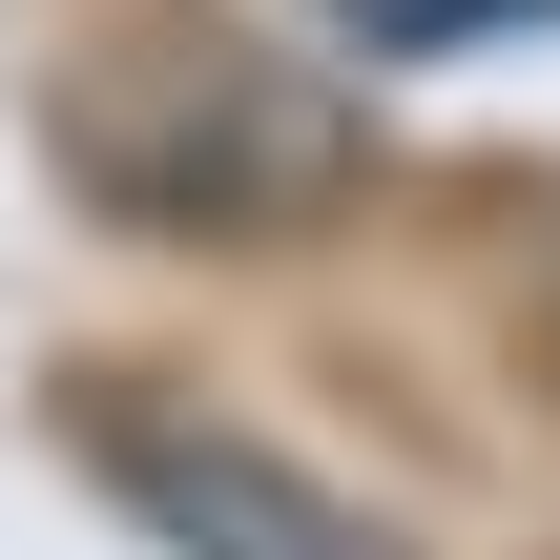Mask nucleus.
I'll return each mask as SVG.
<instances>
[{
	"instance_id": "obj_1",
	"label": "nucleus",
	"mask_w": 560,
	"mask_h": 560,
	"mask_svg": "<svg viewBox=\"0 0 560 560\" xmlns=\"http://www.w3.org/2000/svg\"><path fill=\"white\" fill-rule=\"evenodd\" d=\"M62 166L125 208V229H291L353 187V125L312 62L229 42V21H166V42H104L62 83Z\"/></svg>"
},
{
	"instance_id": "obj_2",
	"label": "nucleus",
	"mask_w": 560,
	"mask_h": 560,
	"mask_svg": "<svg viewBox=\"0 0 560 560\" xmlns=\"http://www.w3.org/2000/svg\"><path fill=\"white\" fill-rule=\"evenodd\" d=\"M83 457H104V499L166 560H416L395 520H353L312 457H270V436H229V416H166V395H104Z\"/></svg>"
}]
</instances>
